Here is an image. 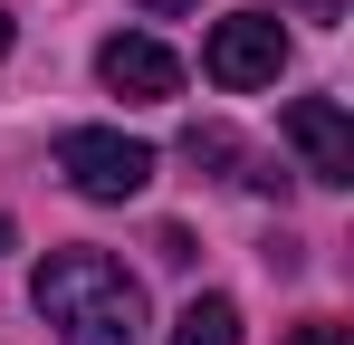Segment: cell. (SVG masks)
<instances>
[{"label": "cell", "instance_id": "1", "mask_svg": "<svg viewBox=\"0 0 354 345\" xmlns=\"http://www.w3.org/2000/svg\"><path fill=\"white\" fill-rule=\"evenodd\" d=\"M29 307L58 326V345H144V288L106 249H48L29 278Z\"/></svg>", "mask_w": 354, "mask_h": 345}, {"label": "cell", "instance_id": "2", "mask_svg": "<svg viewBox=\"0 0 354 345\" xmlns=\"http://www.w3.org/2000/svg\"><path fill=\"white\" fill-rule=\"evenodd\" d=\"M278 67H288V29L268 19V10H230V19H211V39H201V77L211 87H278Z\"/></svg>", "mask_w": 354, "mask_h": 345}, {"label": "cell", "instance_id": "3", "mask_svg": "<svg viewBox=\"0 0 354 345\" xmlns=\"http://www.w3.org/2000/svg\"><path fill=\"white\" fill-rule=\"evenodd\" d=\"M58 172L86 202H134V192L153 182V144H134L115 125H77V134H58Z\"/></svg>", "mask_w": 354, "mask_h": 345}, {"label": "cell", "instance_id": "4", "mask_svg": "<svg viewBox=\"0 0 354 345\" xmlns=\"http://www.w3.org/2000/svg\"><path fill=\"white\" fill-rule=\"evenodd\" d=\"M96 77H106L115 96H134V106H163V96H182V57L163 48V39H144V29H115V39L96 48Z\"/></svg>", "mask_w": 354, "mask_h": 345}, {"label": "cell", "instance_id": "5", "mask_svg": "<svg viewBox=\"0 0 354 345\" xmlns=\"http://www.w3.org/2000/svg\"><path fill=\"white\" fill-rule=\"evenodd\" d=\"M288 144L306 154L316 182H354V115L335 106V96H297L288 106Z\"/></svg>", "mask_w": 354, "mask_h": 345}, {"label": "cell", "instance_id": "6", "mask_svg": "<svg viewBox=\"0 0 354 345\" xmlns=\"http://www.w3.org/2000/svg\"><path fill=\"white\" fill-rule=\"evenodd\" d=\"M173 345H239V307L221 297V288H211V297H192V307L173 317Z\"/></svg>", "mask_w": 354, "mask_h": 345}, {"label": "cell", "instance_id": "7", "mask_svg": "<svg viewBox=\"0 0 354 345\" xmlns=\"http://www.w3.org/2000/svg\"><path fill=\"white\" fill-rule=\"evenodd\" d=\"M182 154H192V163H239V134H230V125H192Z\"/></svg>", "mask_w": 354, "mask_h": 345}, {"label": "cell", "instance_id": "8", "mask_svg": "<svg viewBox=\"0 0 354 345\" xmlns=\"http://www.w3.org/2000/svg\"><path fill=\"white\" fill-rule=\"evenodd\" d=\"M288 345H345V326H326V317H316V326H297Z\"/></svg>", "mask_w": 354, "mask_h": 345}, {"label": "cell", "instance_id": "9", "mask_svg": "<svg viewBox=\"0 0 354 345\" xmlns=\"http://www.w3.org/2000/svg\"><path fill=\"white\" fill-rule=\"evenodd\" d=\"M144 10H153V19H182V10H192V0H144Z\"/></svg>", "mask_w": 354, "mask_h": 345}, {"label": "cell", "instance_id": "10", "mask_svg": "<svg viewBox=\"0 0 354 345\" xmlns=\"http://www.w3.org/2000/svg\"><path fill=\"white\" fill-rule=\"evenodd\" d=\"M297 10H306V19H335V0H297Z\"/></svg>", "mask_w": 354, "mask_h": 345}, {"label": "cell", "instance_id": "11", "mask_svg": "<svg viewBox=\"0 0 354 345\" xmlns=\"http://www.w3.org/2000/svg\"><path fill=\"white\" fill-rule=\"evenodd\" d=\"M10 39H19V29H10V10H0V57H10Z\"/></svg>", "mask_w": 354, "mask_h": 345}, {"label": "cell", "instance_id": "12", "mask_svg": "<svg viewBox=\"0 0 354 345\" xmlns=\"http://www.w3.org/2000/svg\"><path fill=\"white\" fill-rule=\"evenodd\" d=\"M0 249H10V221H0Z\"/></svg>", "mask_w": 354, "mask_h": 345}]
</instances>
